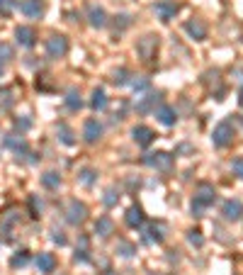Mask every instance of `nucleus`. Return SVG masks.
Returning a JSON list of instances; mask_svg holds the SVG:
<instances>
[{
  "label": "nucleus",
  "instance_id": "nucleus-30",
  "mask_svg": "<svg viewBox=\"0 0 243 275\" xmlns=\"http://www.w3.org/2000/svg\"><path fill=\"white\" fill-rule=\"evenodd\" d=\"M231 171H233V176L243 178V156H238V158H233V161H231Z\"/></svg>",
  "mask_w": 243,
  "mask_h": 275
},
{
  "label": "nucleus",
  "instance_id": "nucleus-8",
  "mask_svg": "<svg viewBox=\"0 0 243 275\" xmlns=\"http://www.w3.org/2000/svg\"><path fill=\"white\" fill-rule=\"evenodd\" d=\"M221 214H224V219L238 222L243 217V202L241 200H226V202L221 205Z\"/></svg>",
  "mask_w": 243,
  "mask_h": 275
},
{
  "label": "nucleus",
  "instance_id": "nucleus-21",
  "mask_svg": "<svg viewBox=\"0 0 243 275\" xmlns=\"http://www.w3.org/2000/svg\"><path fill=\"white\" fill-rule=\"evenodd\" d=\"M127 224L136 229V227H141L144 224V212H141V207H129L127 209Z\"/></svg>",
  "mask_w": 243,
  "mask_h": 275
},
{
  "label": "nucleus",
  "instance_id": "nucleus-26",
  "mask_svg": "<svg viewBox=\"0 0 243 275\" xmlns=\"http://www.w3.org/2000/svg\"><path fill=\"white\" fill-rule=\"evenodd\" d=\"M58 139H61L66 146H73V144H76V139H73V134H71V129H68L66 124H58Z\"/></svg>",
  "mask_w": 243,
  "mask_h": 275
},
{
  "label": "nucleus",
  "instance_id": "nucleus-32",
  "mask_svg": "<svg viewBox=\"0 0 243 275\" xmlns=\"http://www.w3.org/2000/svg\"><path fill=\"white\" fill-rule=\"evenodd\" d=\"M127 76H129V71L119 69V71H114V78H112V81L117 83V85H124V83H127Z\"/></svg>",
  "mask_w": 243,
  "mask_h": 275
},
{
  "label": "nucleus",
  "instance_id": "nucleus-25",
  "mask_svg": "<svg viewBox=\"0 0 243 275\" xmlns=\"http://www.w3.org/2000/svg\"><path fill=\"white\" fill-rule=\"evenodd\" d=\"M95 178H97V173H95L93 168H83L81 173H78V180H81V185H85V188H88V185H93Z\"/></svg>",
  "mask_w": 243,
  "mask_h": 275
},
{
  "label": "nucleus",
  "instance_id": "nucleus-40",
  "mask_svg": "<svg viewBox=\"0 0 243 275\" xmlns=\"http://www.w3.org/2000/svg\"><path fill=\"white\" fill-rule=\"evenodd\" d=\"M3 3H5V0H0V8H3Z\"/></svg>",
  "mask_w": 243,
  "mask_h": 275
},
{
  "label": "nucleus",
  "instance_id": "nucleus-3",
  "mask_svg": "<svg viewBox=\"0 0 243 275\" xmlns=\"http://www.w3.org/2000/svg\"><path fill=\"white\" fill-rule=\"evenodd\" d=\"M144 163L149 166V168H156V171L168 173V171L173 168V156H170V153H165V151L146 153V156H144Z\"/></svg>",
  "mask_w": 243,
  "mask_h": 275
},
{
  "label": "nucleus",
  "instance_id": "nucleus-27",
  "mask_svg": "<svg viewBox=\"0 0 243 275\" xmlns=\"http://www.w3.org/2000/svg\"><path fill=\"white\" fill-rule=\"evenodd\" d=\"M27 263H29V253H27V251H20V253H15V256H13L10 265H13V268H25Z\"/></svg>",
  "mask_w": 243,
  "mask_h": 275
},
{
  "label": "nucleus",
  "instance_id": "nucleus-11",
  "mask_svg": "<svg viewBox=\"0 0 243 275\" xmlns=\"http://www.w3.org/2000/svg\"><path fill=\"white\" fill-rule=\"evenodd\" d=\"M15 39H17L20 46H27L29 49V46H34V41H37V32L32 27H25V25H22V27L15 29Z\"/></svg>",
  "mask_w": 243,
  "mask_h": 275
},
{
  "label": "nucleus",
  "instance_id": "nucleus-33",
  "mask_svg": "<svg viewBox=\"0 0 243 275\" xmlns=\"http://www.w3.org/2000/svg\"><path fill=\"white\" fill-rule=\"evenodd\" d=\"M117 200H119V195H114V190H107V193H105V205L107 207H112Z\"/></svg>",
  "mask_w": 243,
  "mask_h": 275
},
{
  "label": "nucleus",
  "instance_id": "nucleus-38",
  "mask_svg": "<svg viewBox=\"0 0 243 275\" xmlns=\"http://www.w3.org/2000/svg\"><path fill=\"white\" fill-rule=\"evenodd\" d=\"M238 102H241V107H243V88L238 90Z\"/></svg>",
  "mask_w": 243,
  "mask_h": 275
},
{
  "label": "nucleus",
  "instance_id": "nucleus-1",
  "mask_svg": "<svg viewBox=\"0 0 243 275\" xmlns=\"http://www.w3.org/2000/svg\"><path fill=\"white\" fill-rule=\"evenodd\" d=\"M216 200V190L209 185V183H200L197 190H195V202H192V212L195 217H202V209L209 205H214Z\"/></svg>",
  "mask_w": 243,
  "mask_h": 275
},
{
  "label": "nucleus",
  "instance_id": "nucleus-6",
  "mask_svg": "<svg viewBox=\"0 0 243 275\" xmlns=\"http://www.w3.org/2000/svg\"><path fill=\"white\" fill-rule=\"evenodd\" d=\"M68 51V39L66 37H51V39L46 41V54L51 56V59H61V56H66Z\"/></svg>",
  "mask_w": 243,
  "mask_h": 275
},
{
  "label": "nucleus",
  "instance_id": "nucleus-31",
  "mask_svg": "<svg viewBox=\"0 0 243 275\" xmlns=\"http://www.w3.org/2000/svg\"><path fill=\"white\" fill-rule=\"evenodd\" d=\"M188 239H190V244H195V246H204V239L197 229H192V232L188 234Z\"/></svg>",
  "mask_w": 243,
  "mask_h": 275
},
{
  "label": "nucleus",
  "instance_id": "nucleus-14",
  "mask_svg": "<svg viewBox=\"0 0 243 275\" xmlns=\"http://www.w3.org/2000/svg\"><path fill=\"white\" fill-rule=\"evenodd\" d=\"M100 134H102V124L97 122V120H88L85 127H83V137H85V141H88V144H95V141L100 139Z\"/></svg>",
  "mask_w": 243,
  "mask_h": 275
},
{
  "label": "nucleus",
  "instance_id": "nucleus-34",
  "mask_svg": "<svg viewBox=\"0 0 243 275\" xmlns=\"http://www.w3.org/2000/svg\"><path fill=\"white\" fill-rule=\"evenodd\" d=\"M149 88V78H141V81H134V90H146Z\"/></svg>",
  "mask_w": 243,
  "mask_h": 275
},
{
  "label": "nucleus",
  "instance_id": "nucleus-37",
  "mask_svg": "<svg viewBox=\"0 0 243 275\" xmlns=\"http://www.w3.org/2000/svg\"><path fill=\"white\" fill-rule=\"evenodd\" d=\"M29 202H32V209H34V214H37V212L41 209V202H37V197H32Z\"/></svg>",
  "mask_w": 243,
  "mask_h": 275
},
{
  "label": "nucleus",
  "instance_id": "nucleus-28",
  "mask_svg": "<svg viewBox=\"0 0 243 275\" xmlns=\"http://www.w3.org/2000/svg\"><path fill=\"white\" fill-rule=\"evenodd\" d=\"M146 241H156V244H161V241H163V234H161V229H158L156 224H153V227H151L149 232H146Z\"/></svg>",
  "mask_w": 243,
  "mask_h": 275
},
{
  "label": "nucleus",
  "instance_id": "nucleus-15",
  "mask_svg": "<svg viewBox=\"0 0 243 275\" xmlns=\"http://www.w3.org/2000/svg\"><path fill=\"white\" fill-rule=\"evenodd\" d=\"M156 120L161 124H165V127H173V124L177 122V112L170 107V105H161L158 110H156Z\"/></svg>",
  "mask_w": 243,
  "mask_h": 275
},
{
  "label": "nucleus",
  "instance_id": "nucleus-10",
  "mask_svg": "<svg viewBox=\"0 0 243 275\" xmlns=\"http://www.w3.org/2000/svg\"><path fill=\"white\" fill-rule=\"evenodd\" d=\"M132 137H134V141L139 144V146H149L151 141L156 139V132H153L151 127L139 124V127H134V129H132Z\"/></svg>",
  "mask_w": 243,
  "mask_h": 275
},
{
  "label": "nucleus",
  "instance_id": "nucleus-2",
  "mask_svg": "<svg viewBox=\"0 0 243 275\" xmlns=\"http://www.w3.org/2000/svg\"><path fill=\"white\" fill-rule=\"evenodd\" d=\"M233 124L231 122H221L214 127V134H212V144H214L216 149H226L231 141H233Z\"/></svg>",
  "mask_w": 243,
  "mask_h": 275
},
{
  "label": "nucleus",
  "instance_id": "nucleus-36",
  "mask_svg": "<svg viewBox=\"0 0 243 275\" xmlns=\"http://www.w3.org/2000/svg\"><path fill=\"white\" fill-rule=\"evenodd\" d=\"M54 241L58 244V246H66V236L61 234V232H56V234H54Z\"/></svg>",
  "mask_w": 243,
  "mask_h": 275
},
{
  "label": "nucleus",
  "instance_id": "nucleus-18",
  "mask_svg": "<svg viewBox=\"0 0 243 275\" xmlns=\"http://www.w3.org/2000/svg\"><path fill=\"white\" fill-rule=\"evenodd\" d=\"M37 268H39V273H51L56 268L54 253H39L37 256Z\"/></svg>",
  "mask_w": 243,
  "mask_h": 275
},
{
  "label": "nucleus",
  "instance_id": "nucleus-20",
  "mask_svg": "<svg viewBox=\"0 0 243 275\" xmlns=\"http://www.w3.org/2000/svg\"><path fill=\"white\" fill-rule=\"evenodd\" d=\"M90 107L93 110H107V95H105V90L102 88H95L93 90V100H90Z\"/></svg>",
  "mask_w": 243,
  "mask_h": 275
},
{
  "label": "nucleus",
  "instance_id": "nucleus-24",
  "mask_svg": "<svg viewBox=\"0 0 243 275\" xmlns=\"http://www.w3.org/2000/svg\"><path fill=\"white\" fill-rule=\"evenodd\" d=\"M13 105H15L13 90H10V88H3V90H0V110H10Z\"/></svg>",
  "mask_w": 243,
  "mask_h": 275
},
{
  "label": "nucleus",
  "instance_id": "nucleus-35",
  "mask_svg": "<svg viewBox=\"0 0 243 275\" xmlns=\"http://www.w3.org/2000/svg\"><path fill=\"white\" fill-rule=\"evenodd\" d=\"M15 127L25 132V129H29V127H32V122H29V120H15Z\"/></svg>",
  "mask_w": 243,
  "mask_h": 275
},
{
  "label": "nucleus",
  "instance_id": "nucleus-41",
  "mask_svg": "<svg viewBox=\"0 0 243 275\" xmlns=\"http://www.w3.org/2000/svg\"><path fill=\"white\" fill-rule=\"evenodd\" d=\"M107 275H117V273H107Z\"/></svg>",
  "mask_w": 243,
  "mask_h": 275
},
{
  "label": "nucleus",
  "instance_id": "nucleus-7",
  "mask_svg": "<svg viewBox=\"0 0 243 275\" xmlns=\"http://www.w3.org/2000/svg\"><path fill=\"white\" fill-rule=\"evenodd\" d=\"M85 217H88V207L83 205V202H78V200H71L68 209H66V219L71 224H81Z\"/></svg>",
  "mask_w": 243,
  "mask_h": 275
},
{
  "label": "nucleus",
  "instance_id": "nucleus-13",
  "mask_svg": "<svg viewBox=\"0 0 243 275\" xmlns=\"http://www.w3.org/2000/svg\"><path fill=\"white\" fill-rule=\"evenodd\" d=\"M3 146L13 149L17 156H20V153H27V141H25L22 134H20V137H17V134H8V137L3 139Z\"/></svg>",
  "mask_w": 243,
  "mask_h": 275
},
{
  "label": "nucleus",
  "instance_id": "nucleus-5",
  "mask_svg": "<svg viewBox=\"0 0 243 275\" xmlns=\"http://www.w3.org/2000/svg\"><path fill=\"white\" fill-rule=\"evenodd\" d=\"M156 49H158V37H144V39H139V44H136V51H139V56L144 59V61H151L153 56H156Z\"/></svg>",
  "mask_w": 243,
  "mask_h": 275
},
{
  "label": "nucleus",
  "instance_id": "nucleus-29",
  "mask_svg": "<svg viewBox=\"0 0 243 275\" xmlns=\"http://www.w3.org/2000/svg\"><path fill=\"white\" fill-rule=\"evenodd\" d=\"M10 59H13V46L0 41V61H10Z\"/></svg>",
  "mask_w": 243,
  "mask_h": 275
},
{
  "label": "nucleus",
  "instance_id": "nucleus-16",
  "mask_svg": "<svg viewBox=\"0 0 243 275\" xmlns=\"http://www.w3.org/2000/svg\"><path fill=\"white\" fill-rule=\"evenodd\" d=\"M88 20H90V25L97 29L107 25V15H105L102 8H97V5H90V8H88Z\"/></svg>",
  "mask_w": 243,
  "mask_h": 275
},
{
  "label": "nucleus",
  "instance_id": "nucleus-4",
  "mask_svg": "<svg viewBox=\"0 0 243 275\" xmlns=\"http://www.w3.org/2000/svg\"><path fill=\"white\" fill-rule=\"evenodd\" d=\"M153 10H156V15H158V20H161V22H170V20L177 15L180 5H177L175 0H158Z\"/></svg>",
  "mask_w": 243,
  "mask_h": 275
},
{
  "label": "nucleus",
  "instance_id": "nucleus-19",
  "mask_svg": "<svg viewBox=\"0 0 243 275\" xmlns=\"http://www.w3.org/2000/svg\"><path fill=\"white\" fill-rule=\"evenodd\" d=\"M112 229H114V222L109 219V217H100V219L95 222V234L102 236V239L112 234Z\"/></svg>",
  "mask_w": 243,
  "mask_h": 275
},
{
  "label": "nucleus",
  "instance_id": "nucleus-22",
  "mask_svg": "<svg viewBox=\"0 0 243 275\" xmlns=\"http://www.w3.org/2000/svg\"><path fill=\"white\" fill-rule=\"evenodd\" d=\"M41 185H44V188H49V190H54V188L61 185V176L54 173V171H49V173H44V176H41Z\"/></svg>",
  "mask_w": 243,
  "mask_h": 275
},
{
  "label": "nucleus",
  "instance_id": "nucleus-9",
  "mask_svg": "<svg viewBox=\"0 0 243 275\" xmlns=\"http://www.w3.org/2000/svg\"><path fill=\"white\" fill-rule=\"evenodd\" d=\"M20 10L25 17H32V20H39L44 15V0H22Z\"/></svg>",
  "mask_w": 243,
  "mask_h": 275
},
{
  "label": "nucleus",
  "instance_id": "nucleus-39",
  "mask_svg": "<svg viewBox=\"0 0 243 275\" xmlns=\"http://www.w3.org/2000/svg\"><path fill=\"white\" fill-rule=\"evenodd\" d=\"M0 76H3V64H0Z\"/></svg>",
  "mask_w": 243,
  "mask_h": 275
},
{
  "label": "nucleus",
  "instance_id": "nucleus-17",
  "mask_svg": "<svg viewBox=\"0 0 243 275\" xmlns=\"http://www.w3.org/2000/svg\"><path fill=\"white\" fill-rule=\"evenodd\" d=\"M185 29H188L190 37L197 41H202L207 37V27H204V22H200V20H190L188 25H185Z\"/></svg>",
  "mask_w": 243,
  "mask_h": 275
},
{
  "label": "nucleus",
  "instance_id": "nucleus-12",
  "mask_svg": "<svg viewBox=\"0 0 243 275\" xmlns=\"http://www.w3.org/2000/svg\"><path fill=\"white\" fill-rule=\"evenodd\" d=\"M161 102V93H151V95H144L136 100V112L146 115L149 110H156V105Z\"/></svg>",
  "mask_w": 243,
  "mask_h": 275
},
{
  "label": "nucleus",
  "instance_id": "nucleus-23",
  "mask_svg": "<svg viewBox=\"0 0 243 275\" xmlns=\"http://www.w3.org/2000/svg\"><path fill=\"white\" fill-rule=\"evenodd\" d=\"M66 107L68 110H81L83 107V100H81V93L78 90H68V95H66Z\"/></svg>",
  "mask_w": 243,
  "mask_h": 275
}]
</instances>
